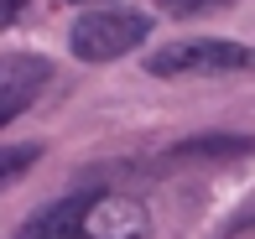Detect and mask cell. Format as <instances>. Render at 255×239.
Returning <instances> with one entry per match:
<instances>
[{
    "label": "cell",
    "instance_id": "1",
    "mask_svg": "<svg viewBox=\"0 0 255 239\" xmlns=\"http://www.w3.org/2000/svg\"><path fill=\"white\" fill-rule=\"evenodd\" d=\"M156 213L125 187H78L37 208L10 239H151Z\"/></svg>",
    "mask_w": 255,
    "mask_h": 239
},
{
    "label": "cell",
    "instance_id": "2",
    "mask_svg": "<svg viewBox=\"0 0 255 239\" xmlns=\"http://www.w3.org/2000/svg\"><path fill=\"white\" fill-rule=\"evenodd\" d=\"M146 37H151V16L115 5V10H89V16H78L73 31H68V47H73V58H84V63H115V58H125V52H135Z\"/></svg>",
    "mask_w": 255,
    "mask_h": 239
},
{
    "label": "cell",
    "instance_id": "3",
    "mask_svg": "<svg viewBox=\"0 0 255 239\" xmlns=\"http://www.w3.org/2000/svg\"><path fill=\"white\" fill-rule=\"evenodd\" d=\"M156 78H219V73H250L255 68V47L245 42H219V37H188L172 42L146 58Z\"/></svg>",
    "mask_w": 255,
    "mask_h": 239
},
{
    "label": "cell",
    "instance_id": "4",
    "mask_svg": "<svg viewBox=\"0 0 255 239\" xmlns=\"http://www.w3.org/2000/svg\"><path fill=\"white\" fill-rule=\"evenodd\" d=\"M47 83H52V58H42V52H5L0 58V130L16 115H26Z\"/></svg>",
    "mask_w": 255,
    "mask_h": 239
},
{
    "label": "cell",
    "instance_id": "5",
    "mask_svg": "<svg viewBox=\"0 0 255 239\" xmlns=\"http://www.w3.org/2000/svg\"><path fill=\"white\" fill-rule=\"evenodd\" d=\"M255 151V135H198V141H182L177 156H250Z\"/></svg>",
    "mask_w": 255,
    "mask_h": 239
},
{
    "label": "cell",
    "instance_id": "6",
    "mask_svg": "<svg viewBox=\"0 0 255 239\" xmlns=\"http://www.w3.org/2000/svg\"><path fill=\"white\" fill-rule=\"evenodd\" d=\"M37 156H42V146H0V187L16 182L31 161H37Z\"/></svg>",
    "mask_w": 255,
    "mask_h": 239
},
{
    "label": "cell",
    "instance_id": "7",
    "mask_svg": "<svg viewBox=\"0 0 255 239\" xmlns=\"http://www.w3.org/2000/svg\"><path fill=\"white\" fill-rule=\"evenodd\" d=\"M167 16H208V10H224L229 0H156Z\"/></svg>",
    "mask_w": 255,
    "mask_h": 239
},
{
    "label": "cell",
    "instance_id": "8",
    "mask_svg": "<svg viewBox=\"0 0 255 239\" xmlns=\"http://www.w3.org/2000/svg\"><path fill=\"white\" fill-rule=\"evenodd\" d=\"M21 10H26V0H0V31H5L10 21L21 16Z\"/></svg>",
    "mask_w": 255,
    "mask_h": 239
},
{
    "label": "cell",
    "instance_id": "9",
    "mask_svg": "<svg viewBox=\"0 0 255 239\" xmlns=\"http://www.w3.org/2000/svg\"><path fill=\"white\" fill-rule=\"evenodd\" d=\"M78 5H89V0H78Z\"/></svg>",
    "mask_w": 255,
    "mask_h": 239
}]
</instances>
